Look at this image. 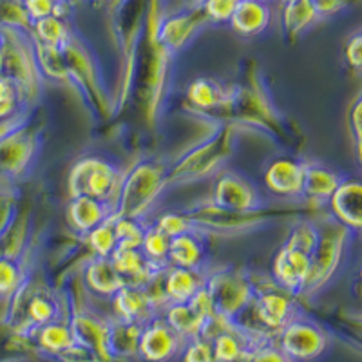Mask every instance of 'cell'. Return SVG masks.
I'll list each match as a JSON object with an SVG mask.
<instances>
[{
    "label": "cell",
    "instance_id": "obj_31",
    "mask_svg": "<svg viewBox=\"0 0 362 362\" xmlns=\"http://www.w3.org/2000/svg\"><path fill=\"white\" fill-rule=\"evenodd\" d=\"M212 351L216 362H239L247 355V346L238 334L223 329L212 337Z\"/></svg>",
    "mask_w": 362,
    "mask_h": 362
},
{
    "label": "cell",
    "instance_id": "obj_32",
    "mask_svg": "<svg viewBox=\"0 0 362 362\" xmlns=\"http://www.w3.org/2000/svg\"><path fill=\"white\" fill-rule=\"evenodd\" d=\"M87 241H89L90 250L95 252L96 257H111L116 250V228L115 216L107 218L105 221L95 226L93 230L87 232Z\"/></svg>",
    "mask_w": 362,
    "mask_h": 362
},
{
    "label": "cell",
    "instance_id": "obj_4",
    "mask_svg": "<svg viewBox=\"0 0 362 362\" xmlns=\"http://www.w3.org/2000/svg\"><path fill=\"white\" fill-rule=\"evenodd\" d=\"M279 332V350L292 362H312L328 348L325 332L305 319L292 317Z\"/></svg>",
    "mask_w": 362,
    "mask_h": 362
},
{
    "label": "cell",
    "instance_id": "obj_1",
    "mask_svg": "<svg viewBox=\"0 0 362 362\" xmlns=\"http://www.w3.org/2000/svg\"><path fill=\"white\" fill-rule=\"evenodd\" d=\"M167 183L165 170L160 165L144 161L136 165L129 176L119 183L116 218H138L156 199L160 190Z\"/></svg>",
    "mask_w": 362,
    "mask_h": 362
},
{
    "label": "cell",
    "instance_id": "obj_5",
    "mask_svg": "<svg viewBox=\"0 0 362 362\" xmlns=\"http://www.w3.org/2000/svg\"><path fill=\"white\" fill-rule=\"evenodd\" d=\"M205 286L214 303L216 315L225 321H230L243 312L254 296L250 283L232 272H219L206 281Z\"/></svg>",
    "mask_w": 362,
    "mask_h": 362
},
{
    "label": "cell",
    "instance_id": "obj_3",
    "mask_svg": "<svg viewBox=\"0 0 362 362\" xmlns=\"http://www.w3.org/2000/svg\"><path fill=\"white\" fill-rule=\"evenodd\" d=\"M346 238H348V228L341 223L337 225L328 223V225L319 226V238L310 255V276L303 292L317 290L337 270L342 259V252H344Z\"/></svg>",
    "mask_w": 362,
    "mask_h": 362
},
{
    "label": "cell",
    "instance_id": "obj_2",
    "mask_svg": "<svg viewBox=\"0 0 362 362\" xmlns=\"http://www.w3.org/2000/svg\"><path fill=\"white\" fill-rule=\"evenodd\" d=\"M119 177L116 169H112L107 161L98 158H83L74 165L69 174V194L71 198L76 196H89L109 203L118 196Z\"/></svg>",
    "mask_w": 362,
    "mask_h": 362
},
{
    "label": "cell",
    "instance_id": "obj_46",
    "mask_svg": "<svg viewBox=\"0 0 362 362\" xmlns=\"http://www.w3.org/2000/svg\"><path fill=\"white\" fill-rule=\"evenodd\" d=\"M361 102H355L354 109L350 112V127H351V134H354V141L357 145V151L361 153Z\"/></svg>",
    "mask_w": 362,
    "mask_h": 362
},
{
    "label": "cell",
    "instance_id": "obj_7",
    "mask_svg": "<svg viewBox=\"0 0 362 362\" xmlns=\"http://www.w3.org/2000/svg\"><path fill=\"white\" fill-rule=\"evenodd\" d=\"M232 144V129H223L218 136H214L212 140L206 141L205 145L198 147L192 154L185 158L176 167L173 176L176 174L177 177H192V176H203V174L214 170L216 165L223 161V158L228 156L230 153Z\"/></svg>",
    "mask_w": 362,
    "mask_h": 362
},
{
    "label": "cell",
    "instance_id": "obj_38",
    "mask_svg": "<svg viewBox=\"0 0 362 362\" xmlns=\"http://www.w3.org/2000/svg\"><path fill=\"white\" fill-rule=\"evenodd\" d=\"M317 238H319V228L310 225V223H303V225H299L296 230L292 232V235H290L288 243L286 245L299 248V250L312 255L313 248H315V243H317Z\"/></svg>",
    "mask_w": 362,
    "mask_h": 362
},
{
    "label": "cell",
    "instance_id": "obj_29",
    "mask_svg": "<svg viewBox=\"0 0 362 362\" xmlns=\"http://www.w3.org/2000/svg\"><path fill=\"white\" fill-rule=\"evenodd\" d=\"M33 33L38 44L53 45V47H62L69 40V29H67L64 18L57 17V15L35 21Z\"/></svg>",
    "mask_w": 362,
    "mask_h": 362
},
{
    "label": "cell",
    "instance_id": "obj_41",
    "mask_svg": "<svg viewBox=\"0 0 362 362\" xmlns=\"http://www.w3.org/2000/svg\"><path fill=\"white\" fill-rule=\"evenodd\" d=\"M22 6L31 22L49 15H58V0H22Z\"/></svg>",
    "mask_w": 362,
    "mask_h": 362
},
{
    "label": "cell",
    "instance_id": "obj_40",
    "mask_svg": "<svg viewBox=\"0 0 362 362\" xmlns=\"http://www.w3.org/2000/svg\"><path fill=\"white\" fill-rule=\"evenodd\" d=\"M21 272L17 263L9 257H0V293H9L18 286Z\"/></svg>",
    "mask_w": 362,
    "mask_h": 362
},
{
    "label": "cell",
    "instance_id": "obj_42",
    "mask_svg": "<svg viewBox=\"0 0 362 362\" xmlns=\"http://www.w3.org/2000/svg\"><path fill=\"white\" fill-rule=\"evenodd\" d=\"M18 87L8 78L0 76V119L11 115L17 107Z\"/></svg>",
    "mask_w": 362,
    "mask_h": 362
},
{
    "label": "cell",
    "instance_id": "obj_23",
    "mask_svg": "<svg viewBox=\"0 0 362 362\" xmlns=\"http://www.w3.org/2000/svg\"><path fill=\"white\" fill-rule=\"evenodd\" d=\"M86 281L87 286L100 296H115L122 286H125L124 277L116 272L111 257H96L87 267Z\"/></svg>",
    "mask_w": 362,
    "mask_h": 362
},
{
    "label": "cell",
    "instance_id": "obj_15",
    "mask_svg": "<svg viewBox=\"0 0 362 362\" xmlns=\"http://www.w3.org/2000/svg\"><path fill=\"white\" fill-rule=\"evenodd\" d=\"M270 18L267 0H239L228 22L241 37H257L268 28Z\"/></svg>",
    "mask_w": 362,
    "mask_h": 362
},
{
    "label": "cell",
    "instance_id": "obj_19",
    "mask_svg": "<svg viewBox=\"0 0 362 362\" xmlns=\"http://www.w3.org/2000/svg\"><path fill=\"white\" fill-rule=\"evenodd\" d=\"M33 153V138L25 131L13 132L0 140V174H17Z\"/></svg>",
    "mask_w": 362,
    "mask_h": 362
},
{
    "label": "cell",
    "instance_id": "obj_18",
    "mask_svg": "<svg viewBox=\"0 0 362 362\" xmlns=\"http://www.w3.org/2000/svg\"><path fill=\"white\" fill-rule=\"evenodd\" d=\"M205 284L199 270L173 267L165 274L161 292L169 303H189L190 297Z\"/></svg>",
    "mask_w": 362,
    "mask_h": 362
},
{
    "label": "cell",
    "instance_id": "obj_39",
    "mask_svg": "<svg viewBox=\"0 0 362 362\" xmlns=\"http://www.w3.org/2000/svg\"><path fill=\"white\" fill-rule=\"evenodd\" d=\"M156 226L163 232L165 235L169 238H174V235L185 234V232H190V223L189 216L187 214H176V212H169V214H163L160 219H158Z\"/></svg>",
    "mask_w": 362,
    "mask_h": 362
},
{
    "label": "cell",
    "instance_id": "obj_36",
    "mask_svg": "<svg viewBox=\"0 0 362 362\" xmlns=\"http://www.w3.org/2000/svg\"><path fill=\"white\" fill-rule=\"evenodd\" d=\"M183 362H216L214 351H212V339L199 335L196 339H190L189 344L183 351Z\"/></svg>",
    "mask_w": 362,
    "mask_h": 362
},
{
    "label": "cell",
    "instance_id": "obj_6",
    "mask_svg": "<svg viewBox=\"0 0 362 362\" xmlns=\"http://www.w3.org/2000/svg\"><path fill=\"white\" fill-rule=\"evenodd\" d=\"M181 337L165 321L151 319L141 328L138 355L145 362H169L180 351Z\"/></svg>",
    "mask_w": 362,
    "mask_h": 362
},
{
    "label": "cell",
    "instance_id": "obj_10",
    "mask_svg": "<svg viewBox=\"0 0 362 362\" xmlns=\"http://www.w3.org/2000/svg\"><path fill=\"white\" fill-rule=\"evenodd\" d=\"M305 163L293 158H277L264 170V185L281 198H297L303 192Z\"/></svg>",
    "mask_w": 362,
    "mask_h": 362
},
{
    "label": "cell",
    "instance_id": "obj_16",
    "mask_svg": "<svg viewBox=\"0 0 362 362\" xmlns=\"http://www.w3.org/2000/svg\"><path fill=\"white\" fill-rule=\"evenodd\" d=\"M112 212L109 209V203L100 202V199L89 198V196H76L71 199L67 206V218L74 230L87 234L100 223L111 218Z\"/></svg>",
    "mask_w": 362,
    "mask_h": 362
},
{
    "label": "cell",
    "instance_id": "obj_35",
    "mask_svg": "<svg viewBox=\"0 0 362 362\" xmlns=\"http://www.w3.org/2000/svg\"><path fill=\"white\" fill-rule=\"evenodd\" d=\"M116 248H140L145 228L136 223V218H116Z\"/></svg>",
    "mask_w": 362,
    "mask_h": 362
},
{
    "label": "cell",
    "instance_id": "obj_14",
    "mask_svg": "<svg viewBox=\"0 0 362 362\" xmlns=\"http://www.w3.org/2000/svg\"><path fill=\"white\" fill-rule=\"evenodd\" d=\"M362 189L358 181H341L329 196V206L341 225L358 230L362 223Z\"/></svg>",
    "mask_w": 362,
    "mask_h": 362
},
{
    "label": "cell",
    "instance_id": "obj_33",
    "mask_svg": "<svg viewBox=\"0 0 362 362\" xmlns=\"http://www.w3.org/2000/svg\"><path fill=\"white\" fill-rule=\"evenodd\" d=\"M170 238L165 235L158 226H148L145 228L144 241H141L140 250L151 263L160 267V263L167 261V252H169Z\"/></svg>",
    "mask_w": 362,
    "mask_h": 362
},
{
    "label": "cell",
    "instance_id": "obj_25",
    "mask_svg": "<svg viewBox=\"0 0 362 362\" xmlns=\"http://www.w3.org/2000/svg\"><path fill=\"white\" fill-rule=\"evenodd\" d=\"M319 21L313 11L310 0H288L283 2V13H281V24H283L284 35L288 38H297L303 31Z\"/></svg>",
    "mask_w": 362,
    "mask_h": 362
},
{
    "label": "cell",
    "instance_id": "obj_20",
    "mask_svg": "<svg viewBox=\"0 0 362 362\" xmlns=\"http://www.w3.org/2000/svg\"><path fill=\"white\" fill-rule=\"evenodd\" d=\"M111 261L115 264L116 272L124 277L125 284H134V286H147L151 281V261L144 255L140 248H116L111 255Z\"/></svg>",
    "mask_w": 362,
    "mask_h": 362
},
{
    "label": "cell",
    "instance_id": "obj_27",
    "mask_svg": "<svg viewBox=\"0 0 362 362\" xmlns=\"http://www.w3.org/2000/svg\"><path fill=\"white\" fill-rule=\"evenodd\" d=\"M76 344L71 325L51 321L38 328V346L47 354L62 355Z\"/></svg>",
    "mask_w": 362,
    "mask_h": 362
},
{
    "label": "cell",
    "instance_id": "obj_28",
    "mask_svg": "<svg viewBox=\"0 0 362 362\" xmlns=\"http://www.w3.org/2000/svg\"><path fill=\"white\" fill-rule=\"evenodd\" d=\"M189 100L199 109H216L223 107L225 103L230 102L232 96L214 80L199 78L194 80L189 87Z\"/></svg>",
    "mask_w": 362,
    "mask_h": 362
},
{
    "label": "cell",
    "instance_id": "obj_24",
    "mask_svg": "<svg viewBox=\"0 0 362 362\" xmlns=\"http://www.w3.org/2000/svg\"><path fill=\"white\" fill-rule=\"evenodd\" d=\"M141 328H144V325H140V322H129L122 321V319L109 322L107 342L112 358L138 355V341H140Z\"/></svg>",
    "mask_w": 362,
    "mask_h": 362
},
{
    "label": "cell",
    "instance_id": "obj_45",
    "mask_svg": "<svg viewBox=\"0 0 362 362\" xmlns=\"http://www.w3.org/2000/svg\"><path fill=\"white\" fill-rule=\"evenodd\" d=\"M362 37L355 33L354 37L346 44V60L354 69H361V60H362Z\"/></svg>",
    "mask_w": 362,
    "mask_h": 362
},
{
    "label": "cell",
    "instance_id": "obj_17",
    "mask_svg": "<svg viewBox=\"0 0 362 362\" xmlns=\"http://www.w3.org/2000/svg\"><path fill=\"white\" fill-rule=\"evenodd\" d=\"M293 303L288 296L276 292V290H267L259 293L255 299V313L261 325L268 329L279 332L286 322L292 319Z\"/></svg>",
    "mask_w": 362,
    "mask_h": 362
},
{
    "label": "cell",
    "instance_id": "obj_11",
    "mask_svg": "<svg viewBox=\"0 0 362 362\" xmlns=\"http://www.w3.org/2000/svg\"><path fill=\"white\" fill-rule=\"evenodd\" d=\"M71 329H73L74 339L78 344L95 355L98 362H112L111 351H109V342H107V332H109V322L100 321L98 317L89 315V313H78L74 315L71 321Z\"/></svg>",
    "mask_w": 362,
    "mask_h": 362
},
{
    "label": "cell",
    "instance_id": "obj_9",
    "mask_svg": "<svg viewBox=\"0 0 362 362\" xmlns=\"http://www.w3.org/2000/svg\"><path fill=\"white\" fill-rule=\"evenodd\" d=\"M272 270H274L276 281L284 290L292 293L303 292L310 276V254L296 247H290V245H284L277 252Z\"/></svg>",
    "mask_w": 362,
    "mask_h": 362
},
{
    "label": "cell",
    "instance_id": "obj_12",
    "mask_svg": "<svg viewBox=\"0 0 362 362\" xmlns=\"http://www.w3.org/2000/svg\"><path fill=\"white\" fill-rule=\"evenodd\" d=\"M115 312L118 319L129 322H144L151 321L148 317L153 313L156 303L148 293L147 286H134V284H125L115 293Z\"/></svg>",
    "mask_w": 362,
    "mask_h": 362
},
{
    "label": "cell",
    "instance_id": "obj_8",
    "mask_svg": "<svg viewBox=\"0 0 362 362\" xmlns=\"http://www.w3.org/2000/svg\"><path fill=\"white\" fill-rule=\"evenodd\" d=\"M212 205L228 212H255L259 210V199L254 187L238 174H223L214 187Z\"/></svg>",
    "mask_w": 362,
    "mask_h": 362
},
{
    "label": "cell",
    "instance_id": "obj_22",
    "mask_svg": "<svg viewBox=\"0 0 362 362\" xmlns=\"http://www.w3.org/2000/svg\"><path fill=\"white\" fill-rule=\"evenodd\" d=\"M341 183L339 176L332 170L325 169L321 165L308 163L305 165V177H303V192L310 202H326L334 194L337 185Z\"/></svg>",
    "mask_w": 362,
    "mask_h": 362
},
{
    "label": "cell",
    "instance_id": "obj_26",
    "mask_svg": "<svg viewBox=\"0 0 362 362\" xmlns=\"http://www.w3.org/2000/svg\"><path fill=\"white\" fill-rule=\"evenodd\" d=\"M167 261L173 267L194 268L199 270L203 263V248L198 243V239L190 235V232L174 235L170 238L169 252H167Z\"/></svg>",
    "mask_w": 362,
    "mask_h": 362
},
{
    "label": "cell",
    "instance_id": "obj_47",
    "mask_svg": "<svg viewBox=\"0 0 362 362\" xmlns=\"http://www.w3.org/2000/svg\"><path fill=\"white\" fill-rule=\"evenodd\" d=\"M187 2H190V4H192L194 8H202V6L205 4L206 0H187Z\"/></svg>",
    "mask_w": 362,
    "mask_h": 362
},
{
    "label": "cell",
    "instance_id": "obj_43",
    "mask_svg": "<svg viewBox=\"0 0 362 362\" xmlns=\"http://www.w3.org/2000/svg\"><path fill=\"white\" fill-rule=\"evenodd\" d=\"M310 4L317 18H328L341 13L348 6V0H310Z\"/></svg>",
    "mask_w": 362,
    "mask_h": 362
},
{
    "label": "cell",
    "instance_id": "obj_44",
    "mask_svg": "<svg viewBox=\"0 0 362 362\" xmlns=\"http://www.w3.org/2000/svg\"><path fill=\"white\" fill-rule=\"evenodd\" d=\"M250 362H292L279 348H274V346H264L255 350L250 355Z\"/></svg>",
    "mask_w": 362,
    "mask_h": 362
},
{
    "label": "cell",
    "instance_id": "obj_34",
    "mask_svg": "<svg viewBox=\"0 0 362 362\" xmlns=\"http://www.w3.org/2000/svg\"><path fill=\"white\" fill-rule=\"evenodd\" d=\"M25 312H28V321L40 328V326L47 325V322L57 319L58 306L51 297L37 293V296H33L28 300V308H25Z\"/></svg>",
    "mask_w": 362,
    "mask_h": 362
},
{
    "label": "cell",
    "instance_id": "obj_37",
    "mask_svg": "<svg viewBox=\"0 0 362 362\" xmlns=\"http://www.w3.org/2000/svg\"><path fill=\"white\" fill-rule=\"evenodd\" d=\"M239 0H206L202 6L203 17H205V21L218 22V24L228 22Z\"/></svg>",
    "mask_w": 362,
    "mask_h": 362
},
{
    "label": "cell",
    "instance_id": "obj_21",
    "mask_svg": "<svg viewBox=\"0 0 362 362\" xmlns=\"http://www.w3.org/2000/svg\"><path fill=\"white\" fill-rule=\"evenodd\" d=\"M181 339H196L209 328V322L194 312L189 303H170L163 319Z\"/></svg>",
    "mask_w": 362,
    "mask_h": 362
},
{
    "label": "cell",
    "instance_id": "obj_13",
    "mask_svg": "<svg viewBox=\"0 0 362 362\" xmlns=\"http://www.w3.org/2000/svg\"><path fill=\"white\" fill-rule=\"evenodd\" d=\"M203 21L205 17H203L202 8H196L194 11L176 13L173 17L163 18L160 29H158L156 42L167 53L180 49L181 45L192 37V33Z\"/></svg>",
    "mask_w": 362,
    "mask_h": 362
},
{
    "label": "cell",
    "instance_id": "obj_30",
    "mask_svg": "<svg viewBox=\"0 0 362 362\" xmlns=\"http://www.w3.org/2000/svg\"><path fill=\"white\" fill-rule=\"evenodd\" d=\"M35 60H37L38 66L42 67V71H44L49 78H69V67H67L62 47H53V45H44L37 42V47H35Z\"/></svg>",
    "mask_w": 362,
    "mask_h": 362
},
{
    "label": "cell",
    "instance_id": "obj_48",
    "mask_svg": "<svg viewBox=\"0 0 362 362\" xmlns=\"http://www.w3.org/2000/svg\"><path fill=\"white\" fill-rule=\"evenodd\" d=\"M283 2H288V0H283Z\"/></svg>",
    "mask_w": 362,
    "mask_h": 362
}]
</instances>
